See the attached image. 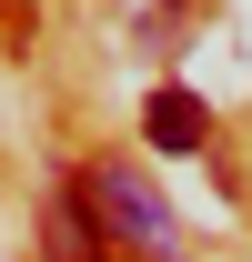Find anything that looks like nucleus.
Returning <instances> with one entry per match:
<instances>
[{
    "instance_id": "f257e3e1",
    "label": "nucleus",
    "mask_w": 252,
    "mask_h": 262,
    "mask_svg": "<svg viewBox=\"0 0 252 262\" xmlns=\"http://www.w3.org/2000/svg\"><path fill=\"white\" fill-rule=\"evenodd\" d=\"M81 192L101 202V232H111V242H131V252H172V212H161L152 202V182H141V171H121V162H91L81 171Z\"/></svg>"
},
{
    "instance_id": "f03ea898",
    "label": "nucleus",
    "mask_w": 252,
    "mask_h": 262,
    "mask_svg": "<svg viewBox=\"0 0 252 262\" xmlns=\"http://www.w3.org/2000/svg\"><path fill=\"white\" fill-rule=\"evenodd\" d=\"M141 131H152V151H172V162H192L202 141H212V111L192 91H152V111H141Z\"/></svg>"
},
{
    "instance_id": "7ed1b4c3",
    "label": "nucleus",
    "mask_w": 252,
    "mask_h": 262,
    "mask_svg": "<svg viewBox=\"0 0 252 262\" xmlns=\"http://www.w3.org/2000/svg\"><path fill=\"white\" fill-rule=\"evenodd\" d=\"M161 262H172V252H161Z\"/></svg>"
}]
</instances>
